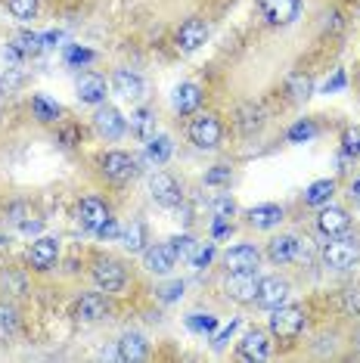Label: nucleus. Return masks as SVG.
Wrapping results in <instances>:
<instances>
[{
  "mask_svg": "<svg viewBox=\"0 0 360 363\" xmlns=\"http://www.w3.org/2000/svg\"><path fill=\"white\" fill-rule=\"evenodd\" d=\"M224 264H227L230 274H249V270H258L261 252L255 249V245H233V249H227Z\"/></svg>",
  "mask_w": 360,
  "mask_h": 363,
  "instance_id": "nucleus-10",
  "label": "nucleus"
},
{
  "mask_svg": "<svg viewBox=\"0 0 360 363\" xmlns=\"http://www.w3.org/2000/svg\"><path fill=\"white\" fill-rule=\"evenodd\" d=\"M78 100L87 106H100L106 100V81L100 75H94V72L81 75L78 78Z\"/></svg>",
  "mask_w": 360,
  "mask_h": 363,
  "instance_id": "nucleus-20",
  "label": "nucleus"
},
{
  "mask_svg": "<svg viewBox=\"0 0 360 363\" xmlns=\"http://www.w3.org/2000/svg\"><path fill=\"white\" fill-rule=\"evenodd\" d=\"M335 193V180H314L308 189H305V202L314 205V208H320V205H326L332 199Z\"/></svg>",
  "mask_w": 360,
  "mask_h": 363,
  "instance_id": "nucleus-27",
  "label": "nucleus"
},
{
  "mask_svg": "<svg viewBox=\"0 0 360 363\" xmlns=\"http://www.w3.org/2000/svg\"><path fill=\"white\" fill-rule=\"evenodd\" d=\"M177 295H184V283H171L162 289V301H174Z\"/></svg>",
  "mask_w": 360,
  "mask_h": 363,
  "instance_id": "nucleus-46",
  "label": "nucleus"
},
{
  "mask_svg": "<svg viewBox=\"0 0 360 363\" xmlns=\"http://www.w3.org/2000/svg\"><path fill=\"white\" fill-rule=\"evenodd\" d=\"M112 87H116V94L121 96H128V100H140L143 96V78L137 75V72H130V69H118L116 75H112Z\"/></svg>",
  "mask_w": 360,
  "mask_h": 363,
  "instance_id": "nucleus-19",
  "label": "nucleus"
},
{
  "mask_svg": "<svg viewBox=\"0 0 360 363\" xmlns=\"http://www.w3.org/2000/svg\"><path fill=\"white\" fill-rule=\"evenodd\" d=\"M240 357L242 360H267L270 357V338L261 329H252V333L242 335L240 342Z\"/></svg>",
  "mask_w": 360,
  "mask_h": 363,
  "instance_id": "nucleus-16",
  "label": "nucleus"
},
{
  "mask_svg": "<svg viewBox=\"0 0 360 363\" xmlns=\"http://www.w3.org/2000/svg\"><path fill=\"white\" fill-rule=\"evenodd\" d=\"M143 258H146V270L150 274H171L177 255L171 252V245H150V249H143Z\"/></svg>",
  "mask_w": 360,
  "mask_h": 363,
  "instance_id": "nucleus-18",
  "label": "nucleus"
},
{
  "mask_svg": "<svg viewBox=\"0 0 360 363\" xmlns=\"http://www.w3.org/2000/svg\"><path fill=\"white\" fill-rule=\"evenodd\" d=\"M4 283H10V286L16 289V295L26 292V279H22L19 274H4Z\"/></svg>",
  "mask_w": 360,
  "mask_h": 363,
  "instance_id": "nucleus-48",
  "label": "nucleus"
},
{
  "mask_svg": "<svg viewBox=\"0 0 360 363\" xmlns=\"http://www.w3.org/2000/svg\"><path fill=\"white\" fill-rule=\"evenodd\" d=\"M56 258H60V242L50 236H40L31 242V252H28V264L35 270H50Z\"/></svg>",
  "mask_w": 360,
  "mask_h": 363,
  "instance_id": "nucleus-12",
  "label": "nucleus"
},
{
  "mask_svg": "<svg viewBox=\"0 0 360 363\" xmlns=\"http://www.w3.org/2000/svg\"><path fill=\"white\" fill-rule=\"evenodd\" d=\"M22 84H26V75H22V69H6L4 75H0V96L16 94Z\"/></svg>",
  "mask_w": 360,
  "mask_h": 363,
  "instance_id": "nucleus-32",
  "label": "nucleus"
},
{
  "mask_svg": "<svg viewBox=\"0 0 360 363\" xmlns=\"http://www.w3.org/2000/svg\"><path fill=\"white\" fill-rule=\"evenodd\" d=\"M258 283L261 279L255 277V270H249V274H230L227 277V295L240 304H252L258 298Z\"/></svg>",
  "mask_w": 360,
  "mask_h": 363,
  "instance_id": "nucleus-7",
  "label": "nucleus"
},
{
  "mask_svg": "<svg viewBox=\"0 0 360 363\" xmlns=\"http://www.w3.org/2000/svg\"><path fill=\"white\" fill-rule=\"evenodd\" d=\"M317 227H320V233H326V236H342L351 227V218L345 208L326 202V205H320V214H317Z\"/></svg>",
  "mask_w": 360,
  "mask_h": 363,
  "instance_id": "nucleus-11",
  "label": "nucleus"
},
{
  "mask_svg": "<svg viewBox=\"0 0 360 363\" xmlns=\"http://www.w3.org/2000/svg\"><path fill=\"white\" fill-rule=\"evenodd\" d=\"M121 245L128 252H143L146 249V227L143 224H130L125 233H121Z\"/></svg>",
  "mask_w": 360,
  "mask_h": 363,
  "instance_id": "nucleus-29",
  "label": "nucleus"
},
{
  "mask_svg": "<svg viewBox=\"0 0 360 363\" xmlns=\"http://www.w3.org/2000/svg\"><path fill=\"white\" fill-rule=\"evenodd\" d=\"M94 283L100 286V292L116 295L128 283V270L121 267L118 261H112V258H100V261L94 264Z\"/></svg>",
  "mask_w": 360,
  "mask_h": 363,
  "instance_id": "nucleus-2",
  "label": "nucleus"
},
{
  "mask_svg": "<svg viewBox=\"0 0 360 363\" xmlns=\"http://www.w3.org/2000/svg\"><path fill=\"white\" fill-rule=\"evenodd\" d=\"M130 130H134V134L140 137V140H146V143H150V140L155 137V134H152V115H150V109H137L134 115H130Z\"/></svg>",
  "mask_w": 360,
  "mask_h": 363,
  "instance_id": "nucleus-28",
  "label": "nucleus"
},
{
  "mask_svg": "<svg viewBox=\"0 0 360 363\" xmlns=\"http://www.w3.org/2000/svg\"><path fill=\"white\" fill-rule=\"evenodd\" d=\"M261 125H264V109L255 103H245L240 106V112H236V128L242 130V134H255V130H261Z\"/></svg>",
  "mask_w": 360,
  "mask_h": 363,
  "instance_id": "nucleus-26",
  "label": "nucleus"
},
{
  "mask_svg": "<svg viewBox=\"0 0 360 363\" xmlns=\"http://www.w3.org/2000/svg\"><path fill=\"white\" fill-rule=\"evenodd\" d=\"M199 103H202V90L196 87V84H177L174 87V109L180 115H193L196 109H199Z\"/></svg>",
  "mask_w": 360,
  "mask_h": 363,
  "instance_id": "nucleus-23",
  "label": "nucleus"
},
{
  "mask_svg": "<svg viewBox=\"0 0 360 363\" xmlns=\"http://www.w3.org/2000/svg\"><path fill=\"white\" fill-rule=\"evenodd\" d=\"M78 220H81V227L84 230H100L106 220H109V208H106V202H100V199H81V205H78Z\"/></svg>",
  "mask_w": 360,
  "mask_h": 363,
  "instance_id": "nucleus-15",
  "label": "nucleus"
},
{
  "mask_svg": "<svg viewBox=\"0 0 360 363\" xmlns=\"http://www.w3.org/2000/svg\"><path fill=\"white\" fill-rule=\"evenodd\" d=\"M150 193H152L155 205H162V208H177V205L184 202V189H180L177 180L165 174V171H155L150 177Z\"/></svg>",
  "mask_w": 360,
  "mask_h": 363,
  "instance_id": "nucleus-5",
  "label": "nucleus"
},
{
  "mask_svg": "<svg viewBox=\"0 0 360 363\" xmlns=\"http://www.w3.org/2000/svg\"><path fill=\"white\" fill-rule=\"evenodd\" d=\"M317 134V125L314 121H298V125H292L289 128V140L292 143H308L310 137Z\"/></svg>",
  "mask_w": 360,
  "mask_h": 363,
  "instance_id": "nucleus-38",
  "label": "nucleus"
},
{
  "mask_svg": "<svg viewBox=\"0 0 360 363\" xmlns=\"http://www.w3.org/2000/svg\"><path fill=\"white\" fill-rule=\"evenodd\" d=\"M31 109H35V118L38 121H56L60 118V106L53 100H47V96H31Z\"/></svg>",
  "mask_w": 360,
  "mask_h": 363,
  "instance_id": "nucleus-30",
  "label": "nucleus"
},
{
  "mask_svg": "<svg viewBox=\"0 0 360 363\" xmlns=\"http://www.w3.org/2000/svg\"><path fill=\"white\" fill-rule=\"evenodd\" d=\"M323 261L332 270H351L360 261V245L357 239H335L323 249Z\"/></svg>",
  "mask_w": 360,
  "mask_h": 363,
  "instance_id": "nucleus-3",
  "label": "nucleus"
},
{
  "mask_svg": "<svg viewBox=\"0 0 360 363\" xmlns=\"http://www.w3.org/2000/svg\"><path fill=\"white\" fill-rule=\"evenodd\" d=\"M94 60V53L90 50H78V47H72L69 50V62H90Z\"/></svg>",
  "mask_w": 360,
  "mask_h": 363,
  "instance_id": "nucleus-47",
  "label": "nucleus"
},
{
  "mask_svg": "<svg viewBox=\"0 0 360 363\" xmlns=\"http://www.w3.org/2000/svg\"><path fill=\"white\" fill-rule=\"evenodd\" d=\"M206 38H208V26L202 19H186L184 26L177 28V47L184 53L199 50V47L206 44Z\"/></svg>",
  "mask_w": 360,
  "mask_h": 363,
  "instance_id": "nucleus-13",
  "label": "nucleus"
},
{
  "mask_svg": "<svg viewBox=\"0 0 360 363\" xmlns=\"http://www.w3.org/2000/svg\"><path fill=\"white\" fill-rule=\"evenodd\" d=\"M224 184H230V168L215 164V168L206 174V186H224Z\"/></svg>",
  "mask_w": 360,
  "mask_h": 363,
  "instance_id": "nucleus-39",
  "label": "nucleus"
},
{
  "mask_svg": "<svg viewBox=\"0 0 360 363\" xmlns=\"http://www.w3.org/2000/svg\"><path fill=\"white\" fill-rule=\"evenodd\" d=\"M16 329H19V313H16L13 304H0V338H13Z\"/></svg>",
  "mask_w": 360,
  "mask_h": 363,
  "instance_id": "nucleus-31",
  "label": "nucleus"
},
{
  "mask_svg": "<svg viewBox=\"0 0 360 363\" xmlns=\"http://www.w3.org/2000/svg\"><path fill=\"white\" fill-rule=\"evenodd\" d=\"M211 258H215V245H206V249H196L193 252L190 264H193L196 270H202V267H208V264H211Z\"/></svg>",
  "mask_w": 360,
  "mask_h": 363,
  "instance_id": "nucleus-41",
  "label": "nucleus"
},
{
  "mask_svg": "<svg viewBox=\"0 0 360 363\" xmlns=\"http://www.w3.org/2000/svg\"><path fill=\"white\" fill-rule=\"evenodd\" d=\"M6 10H10L16 19H35V13H38V0H6Z\"/></svg>",
  "mask_w": 360,
  "mask_h": 363,
  "instance_id": "nucleus-33",
  "label": "nucleus"
},
{
  "mask_svg": "<svg viewBox=\"0 0 360 363\" xmlns=\"http://www.w3.org/2000/svg\"><path fill=\"white\" fill-rule=\"evenodd\" d=\"M261 13L274 26H289L298 16V0H261Z\"/></svg>",
  "mask_w": 360,
  "mask_h": 363,
  "instance_id": "nucleus-17",
  "label": "nucleus"
},
{
  "mask_svg": "<svg viewBox=\"0 0 360 363\" xmlns=\"http://www.w3.org/2000/svg\"><path fill=\"white\" fill-rule=\"evenodd\" d=\"M345 311L348 313H360V292H357V289L345 292Z\"/></svg>",
  "mask_w": 360,
  "mask_h": 363,
  "instance_id": "nucleus-44",
  "label": "nucleus"
},
{
  "mask_svg": "<svg viewBox=\"0 0 360 363\" xmlns=\"http://www.w3.org/2000/svg\"><path fill=\"white\" fill-rule=\"evenodd\" d=\"M345 81H348V78H345V72H342V69H339V72H335V75H332L330 81H326L323 94H335V90H342V87H345Z\"/></svg>",
  "mask_w": 360,
  "mask_h": 363,
  "instance_id": "nucleus-42",
  "label": "nucleus"
},
{
  "mask_svg": "<svg viewBox=\"0 0 360 363\" xmlns=\"http://www.w3.org/2000/svg\"><path fill=\"white\" fill-rule=\"evenodd\" d=\"M100 168H103V174L112 180V184H125V180H130L137 174V162L130 159L128 152H106L103 155V162H100Z\"/></svg>",
  "mask_w": 360,
  "mask_h": 363,
  "instance_id": "nucleus-6",
  "label": "nucleus"
},
{
  "mask_svg": "<svg viewBox=\"0 0 360 363\" xmlns=\"http://www.w3.org/2000/svg\"><path fill=\"white\" fill-rule=\"evenodd\" d=\"M286 298H289V283L280 277H264L258 283V304L261 308H267V311H274V308H280V304H286Z\"/></svg>",
  "mask_w": 360,
  "mask_h": 363,
  "instance_id": "nucleus-8",
  "label": "nucleus"
},
{
  "mask_svg": "<svg viewBox=\"0 0 360 363\" xmlns=\"http://www.w3.org/2000/svg\"><path fill=\"white\" fill-rule=\"evenodd\" d=\"M305 329V311L292 308V304H280L270 313V333L276 338H296Z\"/></svg>",
  "mask_w": 360,
  "mask_h": 363,
  "instance_id": "nucleus-1",
  "label": "nucleus"
},
{
  "mask_svg": "<svg viewBox=\"0 0 360 363\" xmlns=\"http://www.w3.org/2000/svg\"><path fill=\"white\" fill-rule=\"evenodd\" d=\"M283 220V208L280 205H255V208L249 211V224L255 230H270L276 227Z\"/></svg>",
  "mask_w": 360,
  "mask_h": 363,
  "instance_id": "nucleus-25",
  "label": "nucleus"
},
{
  "mask_svg": "<svg viewBox=\"0 0 360 363\" xmlns=\"http://www.w3.org/2000/svg\"><path fill=\"white\" fill-rule=\"evenodd\" d=\"M211 211H215V218L227 220V218H230V214L236 211V202L230 199V196H218V199H215V205H211Z\"/></svg>",
  "mask_w": 360,
  "mask_h": 363,
  "instance_id": "nucleus-40",
  "label": "nucleus"
},
{
  "mask_svg": "<svg viewBox=\"0 0 360 363\" xmlns=\"http://www.w3.org/2000/svg\"><path fill=\"white\" fill-rule=\"evenodd\" d=\"M186 326H190L193 333H215L218 317H211V313H190V317H186Z\"/></svg>",
  "mask_w": 360,
  "mask_h": 363,
  "instance_id": "nucleus-35",
  "label": "nucleus"
},
{
  "mask_svg": "<svg viewBox=\"0 0 360 363\" xmlns=\"http://www.w3.org/2000/svg\"><path fill=\"white\" fill-rule=\"evenodd\" d=\"M236 326H240V323H236V320H233L230 326H224V329H220V333L215 335V348H224V345H227V338H230V335L236 333Z\"/></svg>",
  "mask_w": 360,
  "mask_h": 363,
  "instance_id": "nucleus-45",
  "label": "nucleus"
},
{
  "mask_svg": "<svg viewBox=\"0 0 360 363\" xmlns=\"http://www.w3.org/2000/svg\"><path fill=\"white\" fill-rule=\"evenodd\" d=\"M78 320L81 323H96V320H103L106 313H109V304H106V295L103 292H84L78 298Z\"/></svg>",
  "mask_w": 360,
  "mask_h": 363,
  "instance_id": "nucleus-14",
  "label": "nucleus"
},
{
  "mask_svg": "<svg viewBox=\"0 0 360 363\" xmlns=\"http://www.w3.org/2000/svg\"><path fill=\"white\" fill-rule=\"evenodd\" d=\"M345 152L348 155L360 152V130H348V134H345Z\"/></svg>",
  "mask_w": 360,
  "mask_h": 363,
  "instance_id": "nucleus-43",
  "label": "nucleus"
},
{
  "mask_svg": "<svg viewBox=\"0 0 360 363\" xmlns=\"http://www.w3.org/2000/svg\"><path fill=\"white\" fill-rule=\"evenodd\" d=\"M40 47H47L44 44V35H28V31H22V35H16L13 44L6 47V56L16 62L19 56H35V53H40Z\"/></svg>",
  "mask_w": 360,
  "mask_h": 363,
  "instance_id": "nucleus-21",
  "label": "nucleus"
},
{
  "mask_svg": "<svg viewBox=\"0 0 360 363\" xmlns=\"http://www.w3.org/2000/svg\"><path fill=\"white\" fill-rule=\"evenodd\" d=\"M220 137H224V128H220L218 115H199L190 121V140L199 150H218Z\"/></svg>",
  "mask_w": 360,
  "mask_h": 363,
  "instance_id": "nucleus-4",
  "label": "nucleus"
},
{
  "mask_svg": "<svg viewBox=\"0 0 360 363\" xmlns=\"http://www.w3.org/2000/svg\"><path fill=\"white\" fill-rule=\"evenodd\" d=\"M146 354H150V348H146L143 335H137V333L121 335V342H118V360L137 363V360H146Z\"/></svg>",
  "mask_w": 360,
  "mask_h": 363,
  "instance_id": "nucleus-24",
  "label": "nucleus"
},
{
  "mask_svg": "<svg viewBox=\"0 0 360 363\" xmlns=\"http://www.w3.org/2000/svg\"><path fill=\"white\" fill-rule=\"evenodd\" d=\"M22 230H26V233H38V230H40V224H38V220H28V224L22 227Z\"/></svg>",
  "mask_w": 360,
  "mask_h": 363,
  "instance_id": "nucleus-50",
  "label": "nucleus"
},
{
  "mask_svg": "<svg viewBox=\"0 0 360 363\" xmlns=\"http://www.w3.org/2000/svg\"><path fill=\"white\" fill-rule=\"evenodd\" d=\"M96 233H100L103 239H112V236H118V227H116V220L109 218V220H106V224H103L100 230H96Z\"/></svg>",
  "mask_w": 360,
  "mask_h": 363,
  "instance_id": "nucleus-49",
  "label": "nucleus"
},
{
  "mask_svg": "<svg viewBox=\"0 0 360 363\" xmlns=\"http://www.w3.org/2000/svg\"><path fill=\"white\" fill-rule=\"evenodd\" d=\"M171 252H174L177 258L190 261L193 252H196V239L193 236H174V239H171Z\"/></svg>",
  "mask_w": 360,
  "mask_h": 363,
  "instance_id": "nucleus-37",
  "label": "nucleus"
},
{
  "mask_svg": "<svg viewBox=\"0 0 360 363\" xmlns=\"http://www.w3.org/2000/svg\"><path fill=\"white\" fill-rule=\"evenodd\" d=\"M298 239L296 236H276V239H270V245H267V255H270V261L274 264H286V261H296L298 258Z\"/></svg>",
  "mask_w": 360,
  "mask_h": 363,
  "instance_id": "nucleus-22",
  "label": "nucleus"
},
{
  "mask_svg": "<svg viewBox=\"0 0 360 363\" xmlns=\"http://www.w3.org/2000/svg\"><path fill=\"white\" fill-rule=\"evenodd\" d=\"M289 96H292V103H305L308 96H310V78L292 75L289 78Z\"/></svg>",
  "mask_w": 360,
  "mask_h": 363,
  "instance_id": "nucleus-34",
  "label": "nucleus"
},
{
  "mask_svg": "<svg viewBox=\"0 0 360 363\" xmlns=\"http://www.w3.org/2000/svg\"><path fill=\"white\" fill-rule=\"evenodd\" d=\"M94 128H96V134L106 137V140H118L121 134H125L128 121L121 118V112L116 109V106H100L96 115H94Z\"/></svg>",
  "mask_w": 360,
  "mask_h": 363,
  "instance_id": "nucleus-9",
  "label": "nucleus"
},
{
  "mask_svg": "<svg viewBox=\"0 0 360 363\" xmlns=\"http://www.w3.org/2000/svg\"><path fill=\"white\" fill-rule=\"evenodd\" d=\"M171 140L168 137H152L150 140V159L155 162V164H162V162H168V155H171Z\"/></svg>",
  "mask_w": 360,
  "mask_h": 363,
  "instance_id": "nucleus-36",
  "label": "nucleus"
},
{
  "mask_svg": "<svg viewBox=\"0 0 360 363\" xmlns=\"http://www.w3.org/2000/svg\"><path fill=\"white\" fill-rule=\"evenodd\" d=\"M351 196H360V180H354V184H351Z\"/></svg>",
  "mask_w": 360,
  "mask_h": 363,
  "instance_id": "nucleus-51",
  "label": "nucleus"
}]
</instances>
